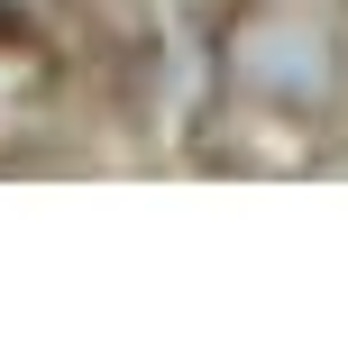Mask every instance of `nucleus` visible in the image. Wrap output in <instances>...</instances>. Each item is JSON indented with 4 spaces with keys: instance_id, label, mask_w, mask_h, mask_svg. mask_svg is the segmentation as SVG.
I'll use <instances>...</instances> for the list:
<instances>
[{
    "instance_id": "1",
    "label": "nucleus",
    "mask_w": 348,
    "mask_h": 357,
    "mask_svg": "<svg viewBox=\"0 0 348 357\" xmlns=\"http://www.w3.org/2000/svg\"><path fill=\"white\" fill-rule=\"evenodd\" d=\"M239 83H257L266 101H321V92H330V46H321V28L257 19V28L239 37Z\"/></svg>"
}]
</instances>
